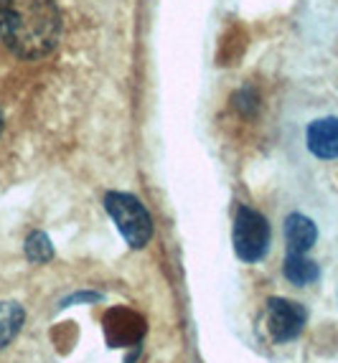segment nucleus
Returning <instances> with one entry per match:
<instances>
[{
    "instance_id": "6",
    "label": "nucleus",
    "mask_w": 338,
    "mask_h": 363,
    "mask_svg": "<svg viewBox=\"0 0 338 363\" xmlns=\"http://www.w3.org/2000/svg\"><path fill=\"white\" fill-rule=\"evenodd\" d=\"M305 140H308V150L320 160L338 157V117H320L310 122Z\"/></svg>"
},
{
    "instance_id": "5",
    "label": "nucleus",
    "mask_w": 338,
    "mask_h": 363,
    "mask_svg": "<svg viewBox=\"0 0 338 363\" xmlns=\"http://www.w3.org/2000/svg\"><path fill=\"white\" fill-rule=\"evenodd\" d=\"M104 333H107L109 345L115 348H127V345H138L145 333V323L138 313L125 308L109 310L104 318Z\"/></svg>"
},
{
    "instance_id": "9",
    "label": "nucleus",
    "mask_w": 338,
    "mask_h": 363,
    "mask_svg": "<svg viewBox=\"0 0 338 363\" xmlns=\"http://www.w3.org/2000/svg\"><path fill=\"white\" fill-rule=\"evenodd\" d=\"M26 313L18 303H0V348H6L21 333Z\"/></svg>"
},
{
    "instance_id": "12",
    "label": "nucleus",
    "mask_w": 338,
    "mask_h": 363,
    "mask_svg": "<svg viewBox=\"0 0 338 363\" xmlns=\"http://www.w3.org/2000/svg\"><path fill=\"white\" fill-rule=\"evenodd\" d=\"M0 133H3V112H0Z\"/></svg>"
},
{
    "instance_id": "2",
    "label": "nucleus",
    "mask_w": 338,
    "mask_h": 363,
    "mask_svg": "<svg viewBox=\"0 0 338 363\" xmlns=\"http://www.w3.org/2000/svg\"><path fill=\"white\" fill-rule=\"evenodd\" d=\"M104 208H107L115 226L133 249H143L151 242L153 218L140 199H135L133 194H122V191H109L104 196Z\"/></svg>"
},
{
    "instance_id": "11",
    "label": "nucleus",
    "mask_w": 338,
    "mask_h": 363,
    "mask_svg": "<svg viewBox=\"0 0 338 363\" xmlns=\"http://www.w3.org/2000/svg\"><path fill=\"white\" fill-rule=\"evenodd\" d=\"M234 107L239 109L241 115H252L254 109H257V97H254L252 89H241L239 94L234 97Z\"/></svg>"
},
{
    "instance_id": "4",
    "label": "nucleus",
    "mask_w": 338,
    "mask_h": 363,
    "mask_svg": "<svg viewBox=\"0 0 338 363\" xmlns=\"http://www.w3.org/2000/svg\"><path fill=\"white\" fill-rule=\"evenodd\" d=\"M305 320H308V313L300 303H293L285 297L267 300V330H270L272 340H278V343L295 340L302 333Z\"/></svg>"
},
{
    "instance_id": "7",
    "label": "nucleus",
    "mask_w": 338,
    "mask_h": 363,
    "mask_svg": "<svg viewBox=\"0 0 338 363\" xmlns=\"http://www.w3.org/2000/svg\"><path fill=\"white\" fill-rule=\"evenodd\" d=\"M318 239V229L308 216L302 213H290L285 218V242H288V255H305Z\"/></svg>"
},
{
    "instance_id": "3",
    "label": "nucleus",
    "mask_w": 338,
    "mask_h": 363,
    "mask_svg": "<svg viewBox=\"0 0 338 363\" xmlns=\"http://www.w3.org/2000/svg\"><path fill=\"white\" fill-rule=\"evenodd\" d=\"M270 249V224L260 211L241 206L234 221V252L241 262H260Z\"/></svg>"
},
{
    "instance_id": "1",
    "label": "nucleus",
    "mask_w": 338,
    "mask_h": 363,
    "mask_svg": "<svg viewBox=\"0 0 338 363\" xmlns=\"http://www.w3.org/2000/svg\"><path fill=\"white\" fill-rule=\"evenodd\" d=\"M61 38V13L54 0H0V41L18 59H41Z\"/></svg>"
},
{
    "instance_id": "10",
    "label": "nucleus",
    "mask_w": 338,
    "mask_h": 363,
    "mask_svg": "<svg viewBox=\"0 0 338 363\" xmlns=\"http://www.w3.org/2000/svg\"><path fill=\"white\" fill-rule=\"evenodd\" d=\"M26 257L36 264L54 259V244L43 231H31L28 239H26Z\"/></svg>"
},
{
    "instance_id": "8",
    "label": "nucleus",
    "mask_w": 338,
    "mask_h": 363,
    "mask_svg": "<svg viewBox=\"0 0 338 363\" xmlns=\"http://www.w3.org/2000/svg\"><path fill=\"white\" fill-rule=\"evenodd\" d=\"M285 277L298 287H305V285H313L315 279L320 277V269L313 259H308L305 255H288L283 267Z\"/></svg>"
}]
</instances>
